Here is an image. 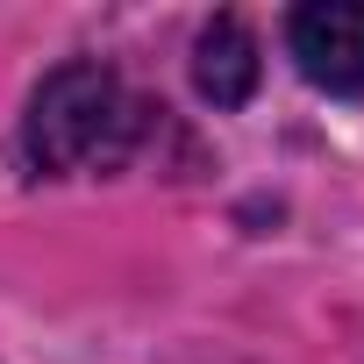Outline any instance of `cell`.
Masks as SVG:
<instances>
[{
  "label": "cell",
  "mask_w": 364,
  "mask_h": 364,
  "mask_svg": "<svg viewBox=\"0 0 364 364\" xmlns=\"http://www.w3.org/2000/svg\"><path fill=\"white\" fill-rule=\"evenodd\" d=\"M164 107H150L114 65L100 58H72L58 65L36 93H29V114H22V150L36 171L50 178H86V171H122L150 129H157Z\"/></svg>",
  "instance_id": "obj_1"
},
{
  "label": "cell",
  "mask_w": 364,
  "mask_h": 364,
  "mask_svg": "<svg viewBox=\"0 0 364 364\" xmlns=\"http://www.w3.org/2000/svg\"><path fill=\"white\" fill-rule=\"evenodd\" d=\"M293 72L328 100H364V0H300L286 15Z\"/></svg>",
  "instance_id": "obj_2"
},
{
  "label": "cell",
  "mask_w": 364,
  "mask_h": 364,
  "mask_svg": "<svg viewBox=\"0 0 364 364\" xmlns=\"http://www.w3.org/2000/svg\"><path fill=\"white\" fill-rule=\"evenodd\" d=\"M193 86H200V100L222 107V114L257 93V36H250L243 15H215V22L200 29V43H193Z\"/></svg>",
  "instance_id": "obj_3"
}]
</instances>
